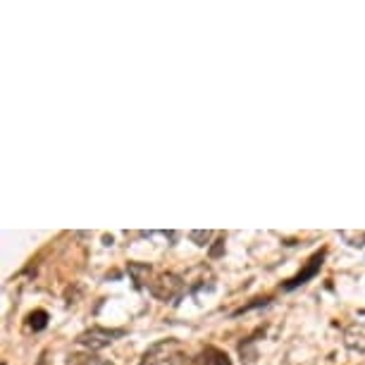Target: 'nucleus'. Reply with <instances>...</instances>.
Returning <instances> with one entry per match:
<instances>
[{"label":"nucleus","instance_id":"1","mask_svg":"<svg viewBox=\"0 0 365 365\" xmlns=\"http://www.w3.org/2000/svg\"><path fill=\"white\" fill-rule=\"evenodd\" d=\"M184 291H189L187 289V279H182L175 272L160 274V277L151 284L153 296H156L158 301H163V303H172V306H177L179 301H182Z\"/></svg>","mask_w":365,"mask_h":365},{"label":"nucleus","instance_id":"2","mask_svg":"<svg viewBox=\"0 0 365 365\" xmlns=\"http://www.w3.org/2000/svg\"><path fill=\"white\" fill-rule=\"evenodd\" d=\"M124 337V330H108V328H91L86 332H81L79 337H76V344H81V347L91 349V351H98V349H105L110 347L115 339Z\"/></svg>","mask_w":365,"mask_h":365},{"label":"nucleus","instance_id":"3","mask_svg":"<svg viewBox=\"0 0 365 365\" xmlns=\"http://www.w3.org/2000/svg\"><path fill=\"white\" fill-rule=\"evenodd\" d=\"M179 349L177 339H165V342H158L146 351L144 358H141V365H165L172 361V351Z\"/></svg>","mask_w":365,"mask_h":365},{"label":"nucleus","instance_id":"4","mask_svg":"<svg viewBox=\"0 0 365 365\" xmlns=\"http://www.w3.org/2000/svg\"><path fill=\"white\" fill-rule=\"evenodd\" d=\"M323 262H325V251H320V253L313 255V258H311L308 262H306V267L296 274V277H291L289 282H286V284H284V291H294V289H299V286H303L306 282H311V279L320 272Z\"/></svg>","mask_w":365,"mask_h":365},{"label":"nucleus","instance_id":"5","mask_svg":"<svg viewBox=\"0 0 365 365\" xmlns=\"http://www.w3.org/2000/svg\"><path fill=\"white\" fill-rule=\"evenodd\" d=\"M344 344H347L349 351H356V354H365V323L351 325L344 335Z\"/></svg>","mask_w":365,"mask_h":365},{"label":"nucleus","instance_id":"6","mask_svg":"<svg viewBox=\"0 0 365 365\" xmlns=\"http://www.w3.org/2000/svg\"><path fill=\"white\" fill-rule=\"evenodd\" d=\"M127 272H129L134 286H137V289H144L146 282L151 277V265H146V262H129V265H127Z\"/></svg>","mask_w":365,"mask_h":365},{"label":"nucleus","instance_id":"7","mask_svg":"<svg viewBox=\"0 0 365 365\" xmlns=\"http://www.w3.org/2000/svg\"><path fill=\"white\" fill-rule=\"evenodd\" d=\"M196 363L198 365H232V361H229V356L225 351H220L215 347H208L201 356H198Z\"/></svg>","mask_w":365,"mask_h":365},{"label":"nucleus","instance_id":"8","mask_svg":"<svg viewBox=\"0 0 365 365\" xmlns=\"http://www.w3.org/2000/svg\"><path fill=\"white\" fill-rule=\"evenodd\" d=\"M46 325H48V313L46 311H34L29 315V328L34 330V332L46 330Z\"/></svg>","mask_w":365,"mask_h":365},{"label":"nucleus","instance_id":"9","mask_svg":"<svg viewBox=\"0 0 365 365\" xmlns=\"http://www.w3.org/2000/svg\"><path fill=\"white\" fill-rule=\"evenodd\" d=\"M339 236H342V239L354 248H363L365 246V232H342Z\"/></svg>","mask_w":365,"mask_h":365},{"label":"nucleus","instance_id":"10","mask_svg":"<svg viewBox=\"0 0 365 365\" xmlns=\"http://www.w3.org/2000/svg\"><path fill=\"white\" fill-rule=\"evenodd\" d=\"M210 236H213V232L210 229H206V232H189V239L196 243V246H208Z\"/></svg>","mask_w":365,"mask_h":365},{"label":"nucleus","instance_id":"11","mask_svg":"<svg viewBox=\"0 0 365 365\" xmlns=\"http://www.w3.org/2000/svg\"><path fill=\"white\" fill-rule=\"evenodd\" d=\"M79 365H112V363H108L103 361V358H98V356H91V358H84Z\"/></svg>","mask_w":365,"mask_h":365}]
</instances>
